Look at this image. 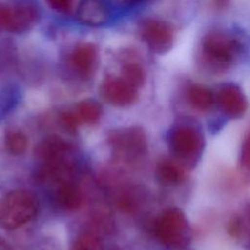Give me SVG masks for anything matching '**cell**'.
Masks as SVG:
<instances>
[{"label":"cell","instance_id":"1","mask_svg":"<svg viewBox=\"0 0 250 250\" xmlns=\"http://www.w3.org/2000/svg\"><path fill=\"white\" fill-rule=\"evenodd\" d=\"M242 53L243 43L237 35L218 29L203 35L195 58L201 70L211 75H220L231 69Z\"/></svg>","mask_w":250,"mask_h":250},{"label":"cell","instance_id":"2","mask_svg":"<svg viewBox=\"0 0 250 250\" xmlns=\"http://www.w3.org/2000/svg\"><path fill=\"white\" fill-rule=\"evenodd\" d=\"M39 210L37 197L29 190L15 189L0 198V228L15 230L33 220Z\"/></svg>","mask_w":250,"mask_h":250},{"label":"cell","instance_id":"3","mask_svg":"<svg viewBox=\"0 0 250 250\" xmlns=\"http://www.w3.org/2000/svg\"><path fill=\"white\" fill-rule=\"evenodd\" d=\"M168 146L173 156L182 165L194 166L204 149V136L194 124L181 122L174 125L168 134Z\"/></svg>","mask_w":250,"mask_h":250},{"label":"cell","instance_id":"4","mask_svg":"<svg viewBox=\"0 0 250 250\" xmlns=\"http://www.w3.org/2000/svg\"><path fill=\"white\" fill-rule=\"evenodd\" d=\"M153 231L157 240L172 250L185 249L192 237L186 215L176 207L168 208L159 214L154 222Z\"/></svg>","mask_w":250,"mask_h":250},{"label":"cell","instance_id":"5","mask_svg":"<svg viewBox=\"0 0 250 250\" xmlns=\"http://www.w3.org/2000/svg\"><path fill=\"white\" fill-rule=\"evenodd\" d=\"M107 143L111 152L126 164H134L147 152V139L140 127L119 128L109 132Z\"/></svg>","mask_w":250,"mask_h":250},{"label":"cell","instance_id":"6","mask_svg":"<svg viewBox=\"0 0 250 250\" xmlns=\"http://www.w3.org/2000/svg\"><path fill=\"white\" fill-rule=\"evenodd\" d=\"M138 32L147 48L155 54L167 53L174 44L172 25L160 19L146 18L139 23Z\"/></svg>","mask_w":250,"mask_h":250},{"label":"cell","instance_id":"7","mask_svg":"<svg viewBox=\"0 0 250 250\" xmlns=\"http://www.w3.org/2000/svg\"><path fill=\"white\" fill-rule=\"evenodd\" d=\"M37 19V11L30 5H0V29L24 32L33 27Z\"/></svg>","mask_w":250,"mask_h":250},{"label":"cell","instance_id":"8","mask_svg":"<svg viewBox=\"0 0 250 250\" xmlns=\"http://www.w3.org/2000/svg\"><path fill=\"white\" fill-rule=\"evenodd\" d=\"M102 98L116 107H127L139 99V89L128 83L121 76L106 77L100 86Z\"/></svg>","mask_w":250,"mask_h":250},{"label":"cell","instance_id":"9","mask_svg":"<svg viewBox=\"0 0 250 250\" xmlns=\"http://www.w3.org/2000/svg\"><path fill=\"white\" fill-rule=\"evenodd\" d=\"M67 64L72 73L81 80L91 79L99 65V53L92 43H80L68 55Z\"/></svg>","mask_w":250,"mask_h":250},{"label":"cell","instance_id":"10","mask_svg":"<svg viewBox=\"0 0 250 250\" xmlns=\"http://www.w3.org/2000/svg\"><path fill=\"white\" fill-rule=\"evenodd\" d=\"M221 110L230 118H241L247 110V99L243 91L235 84L222 86L216 96Z\"/></svg>","mask_w":250,"mask_h":250},{"label":"cell","instance_id":"11","mask_svg":"<svg viewBox=\"0 0 250 250\" xmlns=\"http://www.w3.org/2000/svg\"><path fill=\"white\" fill-rule=\"evenodd\" d=\"M35 156L40 163L74 153L73 146L62 138L53 135L41 140L35 146Z\"/></svg>","mask_w":250,"mask_h":250},{"label":"cell","instance_id":"12","mask_svg":"<svg viewBox=\"0 0 250 250\" xmlns=\"http://www.w3.org/2000/svg\"><path fill=\"white\" fill-rule=\"evenodd\" d=\"M55 203L62 210L73 211L83 202V193L75 181L64 182L51 188Z\"/></svg>","mask_w":250,"mask_h":250},{"label":"cell","instance_id":"13","mask_svg":"<svg viewBox=\"0 0 250 250\" xmlns=\"http://www.w3.org/2000/svg\"><path fill=\"white\" fill-rule=\"evenodd\" d=\"M77 17L84 24L100 26L108 21L109 12L102 0H84L78 7Z\"/></svg>","mask_w":250,"mask_h":250},{"label":"cell","instance_id":"14","mask_svg":"<svg viewBox=\"0 0 250 250\" xmlns=\"http://www.w3.org/2000/svg\"><path fill=\"white\" fill-rule=\"evenodd\" d=\"M156 175L159 181L165 185H179L187 178L184 166L172 159H162L157 163Z\"/></svg>","mask_w":250,"mask_h":250},{"label":"cell","instance_id":"15","mask_svg":"<svg viewBox=\"0 0 250 250\" xmlns=\"http://www.w3.org/2000/svg\"><path fill=\"white\" fill-rule=\"evenodd\" d=\"M187 99L190 106L198 111L209 110L215 102L212 91L199 84H193L188 88Z\"/></svg>","mask_w":250,"mask_h":250},{"label":"cell","instance_id":"16","mask_svg":"<svg viewBox=\"0 0 250 250\" xmlns=\"http://www.w3.org/2000/svg\"><path fill=\"white\" fill-rule=\"evenodd\" d=\"M79 125L81 124H94L98 122L103 113L101 104L94 100H83L76 104L72 109Z\"/></svg>","mask_w":250,"mask_h":250},{"label":"cell","instance_id":"17","mask_svg":"<svg viewBox=\"0 0 250 250\" xmlns=\"http://www.w3.org/2000/svg\"><path fill=\"white\" fill-rule=\"evenodd\" d=\"M248 210L241 214H236L230 218L227 229L229 235L240 241L242 244L248 245L249 241V217Z\"/></svg>","mask_w":250,"mask_h":250},{"label":"cell","instance_id":"18","mask_svg":"<svg viewBox=\"0 0 250 250\" xmlns=\"http://www.w3.org/2000/svg\"><path fill=\"white\" fill-rule=\"evenodd\" d=\"M71 250H106L99 233L94 230L81 231L73 240Z\"/></svg>","mask_w":250,"mask_h":250},{"label":"cell","instance_id":"19","mask_svg":"<svg viewBox=\"0 0 250 250\" xmlns=\"http://www.w3.org/2000/svg\"><path fill=\"white\" fill-rule=\"evenodd\" d=\"M4 144L7 151L15 156L23 154L28 146L27 136L21 130H11L6 133Z\"/></svg>","mask_w":250,"mask_h":250},{"label":"cell","instance_id":"20","mask_svg":"<svg viewBox=\"0 0 250 250\" xmlns=\"http://www.w3.org/2000/svg\"><path fill=\"white\" fill-rule=\"evenodd\" d=\"M121 77L137 89L141 88L146 82L144 68L138 62H129L123 64L121 68Z\"/></svg>","mask_w":250,"mask_h":250},{"label":"cell","instance_id":"21","mask_svg":"<svg viewBox=\"0 0 250 250\" xmlns=\"http://www.w3.org/2000/svg\"><path fill=\"white\" fill-rule=\"evenodd\" d=\"M59 121H60L62 127L68 132H75L78 129V127L80 126L72 109L64 110V111L61 112V114L59 116Z\"/></svg>","mask_w":250,"mask_h":250},{"label":"cell","instance_id":"22","mask_svg":"<svg viewBox=\"0 0 250 250\" xmlns=\"http://www.w3.org/2000/svg\"><path fill=\"white\" fill-rule=\"evenodd\" d=\"M48 5L55 11L61 14L70 13L78 0H46Z\"/></svg>","mask_w":250,"mask_h":250},{"label":"cell","instance_id":"23","mask_svg":"<svg viewBox=\"0 0 250 250\" xmlns=\"http://www.w3.org/2000/svg\"><path fill=\"white\" fill-rule=\"evenodd\" d=\"M241 166L248 171L249 169V136L246 135L243 141L242 148H241Z\"/></svg>","mask_w":250,"mask_h":250},{"label":"cell","instance_id":"24","mask_svg":"<svg viewBox=\"0 0 250 250\" xmlns=\"http://www.w3.org/2000/svg\"><path fill=\"white\" fill-rule=\"evenodd\" d=\"M230 4V0H211V5L213 9L222 11L226 10Z\"/></svg>","mask_w":250,"mask_h":250},{"label":"cell","instance_id":"25","mask_svg":"<svg viewBox=\"0 0 250 250\" xmlns=\"http://www.w3.org/2000/svg\"><path fill=\"white\" fill-rule=\"evenodd\" d=\"M0 250H12L10 244L0 236Z\"/></svg>","mask_w":250,"mask_h":250},{"label":"cell","instance_id":"26","mask_svg":"<svg viewBox=\"0 0 250 250\" xmlns=\"http://www.w3.org/2000/svg\"><path fill=\"white\" fill-rule=\"evenodd\" d=\"M119 2H123V3H132L134 1H137V0H118Z\"/></svg>","mask_w":250,"mask_h":250}]
</instances>
